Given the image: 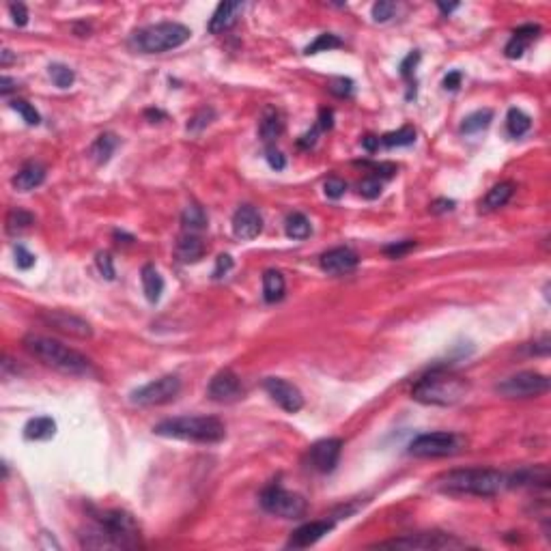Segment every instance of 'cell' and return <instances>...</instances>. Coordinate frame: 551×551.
Instances as JSON below:
<instances>
[{
	"label": "cell",
	"mask_w": 551,
	"mask_h": 551,
	"mask_svg": "<svg viewBox=\"0 0 551 551\" xmlns=\"http://www.w3.org/2000/svg\"><path fill=\"white\" fill-rule=\"evenodd\" d=\"M11 108H13L28 125H39V123H41L39 112L34 110V106H30V103L24 101V99H13V101H11Z\"/></svg>",
	"instance_id": "cell-38"
},
{
	"label": "cell",
	"mask_w": 551,
	"mask_h": 551,
	"mask_svg": "<svg viewBox=\"0 0 551 551\" xmlns=\"http://www.w3.org/2000/svg\"><path fill=\"white\" fill-rule=\"evenodd\" d=\"M263 231V218L257 207L252 205H241L233 216V233L241 241H250L259 237Z\"/></svg>",
	"instance_id": "cell-16"
},
{
	"label": "cell",
	"mask_w": 551,
	"mask_h": 551,
	"mask_svg": "<svg viewBox=\"0 0 551 551\" xmlns=\"http://www.w3.org/2000/svg\"><path fill=\"white\" fill-rule=\"evenodd\" d=\"M209 117H214L212 110H202L200 115H196V117L188 123V129H190V131H198V129H202L205 125H209V123H212Z\"/></svg>",
	"instance_id": "cell-48"
},
{
	"label": "cell",
	"mask_w": 551,
	"mask_h": 551,
	"mask_svg": "<svg viewBox=\"0 0 551 551\" xmlns=\"http://www.w3.org/2000/svg\"><path fill=\"white\" fill-rule=\"evenodd\" d=\"M117 147H119V138H117L115 134L106 131V134L97 136V141L93 143V147H91V157H93L99 166H101V164H108L110 157L115 155Z\"/></svg>",
	"instance_id": "cell-27"
},
{
	"label": "cell",
	"mask_w": 551,
	"mask_h": 551,
	"mask_svg": "<svg viewBox=\"0 0 551 551\" xmlns=\"http://www.w3.org/2000/svg\"><path fill=\"white\" fill-rule=\"evenodd\" d=\"M323 192H325L328 198L338 200L340 196H344V192H347V183H344L342 179H338V177H330V179L323 183Z\"/></svg>",
	"instance_id": "cell-41"
},
{
	"label": "cell",
	"mask_w": 551,
	"mask_h": 551,
	"mask_svg": "<svg viewBox=\"0 0 551 551\" xmlns=\"http://www.w3.org/2000/svg\"><path fill=\"white\" fill-rule=\"evenodd\" d=\"M56 433V422L50 416H39L26 422L24 427V437L30 441H46L52 439Z\"/></svg>",
	"instance_id": "cell-25"
},
{
	"label": "cell",
	"mask_w": 551,
	"mask_h": 551,
	"mask_svg": "<svg viewBox=\"0 0 551 551\" xmlns=\"http://www.w3.org/2000/svg\"><path fill=\"white\" fill-rule=\"evenodd\" d=\"M207 392H209V398L216 401V403H235L244 390H241L239 377L233 370L226 368V370H220L212 377Z\"/></svg>",
	"instance_id": "cell-15"
},
{
	"label": "cell",
	"mask_w": 551,
	"mask_h": 551,
	"mask_svg": "<svg viewBox=\"0 0 551 551\" xmlns=\"http://www.w3.org/2000/svg\"><path fill=\"white\" fill-rule=\"evenodd\" d=\"M267 162L273 170H285V166H287V160L278 149H267Z\"/></svg>",
	"instance_id": "cell-49"
},
{
	"label": "cell",
	"mask_w": 551,
	"mask_h": 551,
	"mask_svg": "<svg viewBox=\"0 0 551 551\" xmlns=\"http://www.w3.org/2000/svg\"><path fill=\"white\" fill-rule=\"evenodd\" d=\"M13 252H15V265L20 269H30L34 265V254H30L24 246H15Z\"/></svg>",
	"instance_id": "cell-45"
},
{
	"label": "cell",
	"mask_w": 551,
	"mask_h": 551,
	"mask_svg": "<svg viewBox=\"0 0 551 551\" xmlns=\"http://www.w3.org/2000/svg\"><path fill=\"white\" fill-rule=\"evenodd\" d=\"M342 455V441L338 437H328V439H319L310 446L308 450V463L315 472L319 474H330L336 469L338 461Z\"/></svg>",
	"instance_id": "cell-13"
},
{
	"label": "cell",
	"mask_w": 551,
	"mask_h": 551,
	"mask_svg": "<svg viewBox=\"0 0 551 551\" xmlns=\"http://www.w3.org/2000/svg\"><path fill=\"white\" fill-rule=\"evenodd\" d=\"M48 74H50L52 82H54L58 89H69V86L76 82L74 69L67 67V65H60V63H52V65L48 67Z\"/></svg>",
	"instance_id": "cell-36"
},
{
	"label": "cell",
	"mask_w": 551,
	"mask_h": 551,
	"mask_svg": "<svg viewBox=\"0 0 551 551\" xmlns=\"http://www.w3.org/2000/svg\"><path fill=\"white\" fill-rule=\"evenodd\" d=\"M265 392L271 396V401L283 407L287 413H297L304 407V394L297 386L283 377H267L265 379Z\"/></svg>",
	"instance_id": "cell-14"
},
{
	"label": "cell",
	"mask_w": 551,
	"mask_h": 551,
	"mask_svg": "<svg viewBox=\"0 0 551 551\" xmlns=\"http://www.w3.org/2000/svg\"><path fill=\"white\" fill-rule=\"evenodd\" d=\"M416 143V129L413 127H401L398 131H390L379 138V145L384 147H409Z\"/></svg>",
	"instance_id": "cell-32"
},
{
	"label": "cell",
	"mask_w": 551,
	"mask_h": 551,
	"mask_svg": "<svg viewBox=\"0 0 551 551\" xmlns=\"http://www.w3.org/2000/svg\"><path fill=\"white\" fill-rule=\"evenodd\" d=\"M334 127V112L330 108H321L319 112V129H332Z\"/></svg>",
	"instance_id": "cell-54"
},
{
	"label": "cell",
	"mask_w": 551,
	"mask_h": 551,
	"mask_svg": "<svg viewBox=\"0 0 551 551\" xmlns=\"http://www.w3.org/2000/svg\"><path fill=\"white\" fill-rule=\"evenodd\" d=\"M181 224L188 233H196V231H202L207 228V224H209V218H207V212L202 209L200 205L192 202L188 205L183 214H181Z\"/></svg>",
	"instance_id": "cell-30"
},
{
	"label": "cell",
	"mask_w": 551,
	"mask_h": 551,
	"mask_svg": "<svg viewBox=\"0 0 551 551\" xmlns=\"http://www.w3.org/2000/svg\"><path fill=\"white\" fill-rule=\"evenodd\" d=\"M334 530V521H328V519H323V521H310V524H304V526H299L293 534H291V538H289V543H287V547H293V549H304V547H310V545H315V543H319L325 534H330Z\"/></svg>",
	"instance_id": "cell-18"
},
{
	"label": "cell",
	"mask_w": 551,
	"mask_h": 551,
	"mask_svg": "<svg viewBox=\"0 0 551 551\" xmlns=\"http://www.w3.org/2000/svg\"><path fill=\"white\" fill-rule=\"evenodd\" d=\"M469 392V384L463 377L453 375L448 370H431L422 379H418L411 390L413 401L422 405H437V407H450L465 398Z\"/></svg>",
	"instance_id": "cell-3"
},
{
	"label": "cell",
	"mask_w": 551,
	"mask_h": 551,
	"mask_svg": "<svg viewBox=\"0 0 551 551\" xmlns=\"http://www.w3.org/2000/svg\"><path fill=\"white\" fill-rule=\"evenodd\" d=\"M514 194V183L512 181H502L498 186H493L489 190V194L485 196V200H482V209L485 212H495L500 209V207H504Z\"/></svg>",
	"instance_id": "cell-28"
},
{
	"label": "cell",
	"mask_w": 551,
	"mask_h": 551,
	"mask_svg": "<svg viewBox=\"0 0 551 551\" xmlns=\"http://www.w3.org/2000/svg\"><path fill=\"white\" fill-rule=\"evenodd\" d=\"M360 263V257L351 248H332L321 254V269L330 276H344L351 273Z\"/></svg>",
	"instance_id": "cell-17"
},
{
	"label": "cell",
	"mask_w": 551,
	"mask_h": 551,
	"mask_svg": "<svg viewBox=\"0 0 551 551\" xmlns=\"http://www.w3.org/2000/svg\"><path fill=\"white\" fill-rule=\"evenodd\" d=\"M41 321L65 336H74L82 340L93 336L91 323L74 313H67V310H46V313H41Z\"/></svg>",
	"instance_id": "cell-12"
},
{
	"label": "cell",
	"mask_w": 551,
	"mask_h": 551,
	"mask_svg": "<svg viewBox=\"0 0 551 551\" xmlns=\"http://www.w3.org/2000/svg\"><path fill=\"white\" fill-rule=\"evenodd\" d=\"M551 382L547 375L534 372V370H524L510 375L495 386V392L504 398H534L540 396L549 390Z\"/></svg>",
	"instance_id": "cell-7"
},
{
	"label": "cell",
	"mask_w": 551,
	"mask_h": 551,
	"mask_svg": "<svg viewBox=\"0 0 551 551\" xmlns=\"http://www.w3.org/2000/svg\"><path fill=\"white\" fill-rule=\"evenodd\" d=\"M34 224V216L30 212L24 209H11L7 216V233L9 235H18L26 228H30Z\"/></svg>",
	"instance_id": "cell-35"
},
{
	"label": "cell",
	"mask_w": 551,
	"mask_h": 551,
	"mask_svg": "<svg viewBox=\"0 0 551 551\" xmlns=\"http://www.w3.org/2000/svg\"><path fill=\"white\" fill-rule=\"evenodd\" d=\"M491 121H493V112L491 110H487V108L485 110H476V112H472L469 117L463 119L461 131L463 134H478L482 129H487L491 125Z\"/></svg>",
	"instance_id": "cell-33"
},
{
	"label": "cell",
	"mask_w": 551,
	"mask_h": 551,
	"mask_svg": "<svg viewBox=\"0 0 551 551\" xmlns=\"http://www.w3.org/2000/svg\"><path fill=\"white\" fill-rule=\"evenodd\" d=\"M336 48H342V41L332 32H323L304 52L306 54H319V52H328V50H336Z\"/></svg>",
	"instance_id": "cell-37"
},
{
	"label": "cell",
	"mask_w": 551,
	"mask_h": 551,
	"mask_svg": "<svg viewBox=\"0 0 551 551\" xmlns=\"http://www.w3.org/2000/svg\"><path fill=\"white\" fill-rule=\"evenodd\" d=\"M285 231H287V237H291V239H306L313 233V226H310V220L304 214H291L287 218Z\"/></svg>",
	"instance_id": "cell-34"
},
{
	"label": "cell",
	"mask_w": 551,
	"mask_h": 551,
	"mask_svg": "<svg viewBox=\"0 0 551 551\" xmlns=\"http://www.w3.org/2000/svg\"><path fill=\"white\" fill-rule=\"evenodd\" d=\"M285 291H287V283H285V276L276 269H267L263 273V297L267 304H276L285 297Z\"/></svg>",
	"instance_id": "cell-24"
},
{
	"label": "cell",
	"mask_w": 551,
	"mask_h": 551,
	"mask_svg": "<svg viewBox=\"0 0 551 551\" xmlns=\"http://www.w3.org/2000/svg\"><path fill=\"white\" fill-rule=\"evenodd\" d=\"M175 254L181 263H198L205 257V244L202 239L194 233H186L183 237H179Z\"/></svg>",
	"instance_id": "cell-23"
},
{
	"label": "cell",
	"mask_w": 551,
	"mask_h": 551,
	"mask_svg": "<svg viewBox=\"0 0 551 551\" xmlns=\"http://www.w3.org/2000/svg\"><path fill=\"white\" fill-rule=\"evenodd\" d=\"M24 349L37 358L39 362H44L46 366L63 372V375H72V377H84L93 372V364L86 356H82L80 351L67 347V344L48 338V336H39V334H28L24 338Z\"/></svg>",
	"instance_id": "cell-1"
},
{
	"label": "cell",
	"mask_w": 551,
	"mask_h": 551,
	"mask_svg": "<svg viewBox=\"0 0 551 551\" xmlns=\"http://www.w3.org/2000/svg\"><path fill=\"white\" fill-rule=\"evenodd\" d=\"M328 89H330V93H334L336 97H347V95H351V91H354V82L347 80V78H336V80L330 82Z\"/></svg>",
	"instance_id": "cell-44"
},
{
	"label": "cell",
	"mask_w": 551,
	"mask_h": 551,
	"mask_svg": "<svg viewBox=\"0 0 551 551\" xmlns=\"http://www.w3.org/2000/svg\"><path fill=\"white\" fill-rule=\"evenodd\" d=\"M453 209H455V200H448V198H437L431 205L433 214H446V212H453Z\"/></svg>",
	"instance_id": "cell-53"
},
{
	"label": "cell",
	"mask_w": 551,
	"mask_h": 551,
	"mask_svg": "<svg viewBox=\"0 0 551 551\" xmlns=\"http://www.w3.org/2000/svg\"><path fill=\"white\" fill-rule=\"evenodd\" d=\"M547 485H549V469L545 465L521 467L514 474L506 476V487H547Z\"/></svg>",
	"instance_id": "cell-19"
},
{
	"label": "cell",
	"mask_w": 551,
	"mask_h": 551,
	"mask_svg": "<svg viewBox=\"0 0 551 551\" xmlns=\"http://www.w3.org/2000/svg\"><path fill=\"white\" fill-rule=\"evenodd\" d=\"M418 60H420V54H418V52H411V54L401 63V74H403L405 78H409V76L413 74V69H416Z\"/></svg>",
	"instance_id": "cell-50"
},
{
	"label": "cell",
	"mask_w": 551,
	"mask_h": 551,
	"mask_svg": "<svg viewBox=\"0 0 551 551\" xmlns=\"http://www.w3.org/2000/svg\"><path fill=\"white\" fill-rule=\"evenodd\" d=\"M18 89V80H13V78H9V76H3L0 78V95H9L11 91H15Z\"/></svg>",
	"instance_id": "cell-55"
},
{
	"label": "cell",
	"mask_w": 551,
	"mask_h": 551,
	"mask_svg": "<svg viewBox=\"0 0 551 551\" xmlns=\"http://www.w3.org/2000/svg\"><path fill=\"white\" fill-rule=\"evenodd\" d=\"M145 117H147V119H153V121H155V119H164L166 115H164L162 110H147V112H145Z\"/></svg>",
	"instance_id": "cell-59"
},
{
	"label": "cell",
	"mask_w": 551,
	"mask_h": 551,
	"mask_svg": "<svg viewBox=\"0 0 551 551\" xmlns=\"http://www.w3.org/2000/svg\"><path fill=\"white\" fill-rule=\"evenodd\" d=\"M261 506L276 517H283V519H299L308 508L306 500L299 493L287 491L280 485H269L261 493Z\"/></svg>",
	"instance_id": "cell-9"
},
{
	"label": "cell",
	"mask_w": 551,
	"mask_h": 551,
	"mask_svg": "<svg viewBox=\"0 0 551 551\" xmlns=\"http://www.w3.org/2000/svg\"><path fill=\"white\" fill-rule=\"evenodd\" d=\"M465 543L450 534L441 532H424V534H407L394 540L379 543L377 547H388V549H459Z\"/></svg>",
	"instance_id": "cell-11"
},
{
	"label": "cell",
	"mask_w": 551,
	"mask_h": 551,
	"mask_svg": "<svg viewBox=\"0 0 551 551\" xmlns=\"http://www.w3.org/2000/svg\"><path fill=\"white\" fill-rule=\"evenodd\" d=\"M540 34V26L538 24H524L519 28L512 30V37L506 44V56L508 58H521L524 52L528 50V46Z\"/></svg>",
	"instance_id": "cell-20"
},
{
	"label": "cell",
	"mask_w": 551,
	"mask_h": 551,
	"mask_svg": "<svg viewBox=\"0 0 551 551\" xmlns=\"http://www.w3.org/2000/svg\"><path fill=\"white\" fill-rule=\"evenodd\" d=\"M0 54H3V58H0V65H3V67H9V65L15 60V56L11 54V50H3Z\"/></svg>",
	"instance_id": "cell-57"
},
{
	"label": "cell",
	"mask_w": 551,
	"mask_h": 551,
	"mask_svg": "<svg viewBox=\"0 0 551 551\" xmlns=\"http://www.w3.org/2000/svg\"><path fill=\"white\" fill-rule=\"evenodd\" d=\"M461 80H463V74L461 72H450L446 78H443V89L446 91H457L461 86Z\"/></svg>",
	"instance_id": "cell-52"
},
{
	"label": "cell",
	"mask_w": 551,
	"mask_h": 551,
	"mask_svg": "<svg viewBox=\"0 0 551 551\" xmlns=\"http://www.w3.org/2000/svg\"><path fill=\"white\" fill-rule=\"evenodd\" d=\"M233 269V257L231 254H220L216 259V269H214V278H222Z\"/></svg>",
	"instance_id": "cell-46"
},
{
	"label": "cell",
	"mask_w": 551,
	"mask_h": 551,
	"mask_svg": "<svg viewBox=\"0 0 551 551\" xmlns=\"http://www.w3.org/2000/svg\"><path fill=\"white\" fill-rule=\"evenodd\" d=\"M437 7H439V11L443 13V15H450L455 9H459V5L457 3H453V5H446V3H437Z\"/></svg>",
	"instance_id": "cell-58"
},
{
	"label": "cell",
	"mask_w": 551,
	"mask_h": 551,
	"mask_svg": "<svg viewBox=\"0 0 551 551\" xmlns=\"http://www.w3.org/2000/svg\"><path fill=\"white\" fill-rule=\"evenodd\" d=\"M437 487L446 493L493 498L502 489H506V474L498 469H482V467L453 469L437 480Z\"/></svg>",
	"instance_id": "cell-2"
},
{
	"label": "cell",
	"mask_w": 551,
	"mask_h": 551,
	"mask_svg": "<svg viewBox=\"0 0 551 551\" xmlns=\"http://www.w3.org/2000/svg\"><path fill=\"white\" fill-rule=\"evenodd\" d=\"M360 194L368 200L377 198L379 194H382V181H379L377 177H368L360 183Z\"/></svg>",
	"instance_id": "cell-43"
},
{
	"label": "cell",
	"mask_w": 551,
	"mask_h": 551,
	"mask_svg": "<svg viewBox=\"0 0 551 551\" xmlns=\"http://www.w3.org/2000/svg\"><path fill=\"white\" fill-rule=\"evenodd\" d=\"M317 138H319V125L313 127L308 134H304V136L299 138V141H297V145H299L302 149H310V147H315V145H317Z\"/></svg>",
	"instance_id": "cell-51"
},
{
	"label": "cell",
	"mask_w": 551,
	"mask_h": 551,
	"mask_svg": "<svg viewBox=\"0 0 551 551\" xmlns=\"http://www.w3.org/2000/svg\"><path fill=\"white\" fill-rule=\"evenodd\" d=\"M44 181H46V168L37 162H28L18 170V175L13 177L11 183L18 192H30L34 188H39Z\"/></svg>",
	"instance_id": "cell-21"
},
{
	"label": "cell",
	"mask_w": 551,
	"mask_h": 551,
	"mask_svg": "<svg viewBox=\"0 0 551 551\" xmlns=\"http://www.w3.org/2000/svg\"><path fill=\"white\" fill-rule=\"evenodd\" d=\"M141 280H143V291L147 295V299L151 304L160 302L162 293H164V278H162V273L155 269V265H145L143 271H141Z\"/></svg>",
	"instance_id": "cell-26"
},
{
	"label": "cell",
	"mask_w": 551,
	"mask_h": 551,
	"mask_svg": "<svg viewBox=\"0 0 551 551\" xmlns=\"http://www.w3.org/2000/svg\"><path fill=\"white\" fill-rule=\"evenodd\" d=\"M179 392H181V379L177 375H164L160 379H153L147 386L134 390L129 401L138 407H155L175 401Z\"/></svg>",
	"instance_id": "cell-10"
},
{
	"label": "cell",
	"mask_w": 551,
	"mask_h": 551,
	"mask_svg": "<svg viewBox=\"0 0 551 551\" xmlns=\"http://www.w3.org/2000/svg\"><path fill=\"white\" fill-rule=\"evenodd\" d=\"M155 435L170 437V439H183L196 443H218L226 437L224 424L214 416H179L168 418L153 427Z\"/></svg>",
	"instance_id": "cell-4"
},
{
	"label": "cell",
	"mask_w": 551,
	"mask_h": 551,
	"mask_svg": "<svg viewBox=\"0 0 551 551\" xmlns=\"http://www.w3.org/2000/svg\"><path fill=\"white\" fill-rule=\"evenodd\" d=\"M97 526L103 538L108 540L110 549H134L141 545V540H138V524L134 521L131 514L123 510L103 512L97 519Z\"/></svg>",
	"instance_id": "cell-6"
},
{
	"label": "cell",
	"mask_w": 551,
	"mask_h": 551,
	"mask_svg": "<svg viewBox=\"0 0 551 551\" xmlns=\"http://www.w3.org/2000/svg\"><path fill=\"white\" fill-rule=\"evenodd\" d=\"M394 11H396V5L394 3H386V0H382V3H375L372 5V20L377 24H384L388 22L390 18H394Z\"/></svg>",
	"instance_id": "cell-39"
},
{
	"label": "cell",
	"mask_w": 551,
	"mask_h": 551,
	"mask_svg": "<svg viewBox=\"0 0 551 551\" xmlns=\"http://www.w3.org/2000/svg\"><path fill=\"white\" fill-rule=\"evenodd\" d=\"M9 13L13 18V24H18V26H26L28 24V9L22 3L9 5Z\"/></svg>",
	"instance_id": "cell-47"
},
{
	"label": "cell",
	"mask_w": 551,
	"mask_h": 551,
	"mask_svg": "<svg viewBox=\"0 0 551 551\" xmlns=\"http://www.w3.org/2000/svg\"><path fill=\"white\" fill-rule=\"evenodd\" d=\"M416 248V241L413 239H405V241H396V244H390V246H386L384 248V252L388 254V257H392V259H401V257H405L409 250H413Z\"/></svg>",
	"instance_id": "cell-42"
},
{
	"label": "cell",
	"mask_w": 551,
	"mask_h": 551,
	"mask_svg": "<svg viewBox=\"0 0 551 551\" xmlns=\"http://www.w3.org/2000/svg\"><path fill=\"white\" fill-rule=\"evenodd\" d=\"M285 129V123H283V117L278 110H273V108H267L263 119H261V125H259V134L263 141H276Z\"/></svg>",
	"instance_id": "cell-29"
},
{
	"label": "cell",
	"mask_w": 551,
	"mask_h": 551,
	"mask_svg": "<svg viewBox=\"0 0 551 551\" xmlns=\"http://www.w3.org/2000/svg\"><path fill=\"white\" fill-rule=\"evenodd\" d=\"M244 11V3H220L218 9L214 11L212 20H209V32L212 34H220L226 28H231L237 20V15Z\"/></svg>",
	"instance_id": "cell-22"
},
{
	"label": "cell",
	"mask_w": 551,
	"mask_h": 551,
	"mask_svg": "<svg viewBox=\"0 0 551 551\" xmlns=\"http://www.w3.org/2000/svg\"><path fill=\"white\" fill-rule=\"evenodd\" d=\"M95 261H97V269H99V273L103 276V278H106V280H115L117 271H115L112 257H110L108 252H99Z\"/></svg>",
	"instance_id": "cell-40"
},
{
	"label": "cell",
	"mask_w": 551,
	"mask_h": 551,
	"mask_svg": "<svg viewBox=\"0 0 551 551\" xmlns=\"http://www.w3.org/2000/svg\"><path fill=\"white\" fill-rule=\"evenodd\" d=\"M362 147H364L368 153H375L377 147H379V138H377V136H364V138H362Z\"/></svg>",
	"instance_id": "cell-56"
},
{
	"label": "cell",
	"mask_w": 551,
	"mask_h": 551,
	"mask_svg": "<svg viewBox=\"0 0 551 551\" xmlns=\"http://www.w3.org/2000/svg\"><path fill=\"white\" fill-rule=\"evenodd\" d=\"M506 127H508V134L512 138H521V136H526L530 131L532 119L524 110H519V108H510L508 115H506Z\"/></svg>",
	"instance_id": "cell-31"
},
{
	"label": "cell",
	"mask_w": 551,
	"mask_h": 551,
	"mask_svg": "<svg viewBox=\"0 0 551 551\" xmlns=\"http://www.w3.org/2000/svg\"><path fill=\"white\" fill-rule=\"evenodd\" d=\"M463 439L448 431H435L418 435L409 443V455L420 459H435V457H450L461 450Z\"/></svg>",
	"instance_id": "cell-8"
},
{
	"label": "cell",
	"mask_w": 551,
	"mask_h": 551,
	"mask_svg": "<svg viewBox=\"0 0 551 551\" xmlns=\"http://www.w3.org/2000/svg\"><path fill=\"white\" fill-rule=\"evenodd\" d=\"M192 30L179 22H160L136 30L129 39V46L143 54H162L175 50L190 39Z\"/></svg>",
	"instance_id": "cell-5"
}]
</instances>
